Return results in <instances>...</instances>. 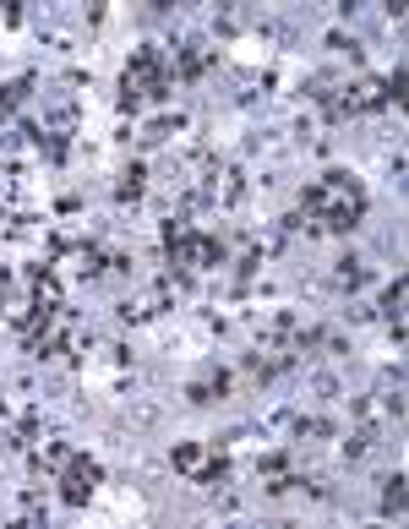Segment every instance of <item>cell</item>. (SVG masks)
Instances as JSON below:
<instances>
[{
  "mask_svg": "<svg viewBox=\"0 0 409 529\" xmlns=\"http://www.w3.org/2000/svg\"><path fill=\"white\" fill-rule=\"evenodd\" d=\"M300 208H306L322 230H350L360 213H366V191H360L350 175H322L317 186H306Z\"/></svg>",
  "mask_w": 409,
  "mask_h": 529,
  "instance_id": "cell-1",
  "label": "cell"
},
{
  "mask_svg": "<svg viewBox=\"0 0 409 529\" xmlns=\"http://www.w3.org/2000/svg\"><path fill=\"white\" fill-rule=\"evenodd\" d=\"M164 93H170V60H164V50H153V44L131 50V60H126V110L142 99H164Z\"/></svg>",
  "mask_w": 409,
  "mask_h": 529,
  "instance_id": "cell-2",
  "label": "cell"
},
{
  "mask_svg": "<svg viewBox=\"0 0 409 529\" xmlns=\"http://www.w3.org/2000/svg\"><path fill=\"white\" fill-rule=\"evenodd\" d=\"M55 459H60V497L71 508H82L93 497V486H99V464L82 459V453H66V448H55Z\"/></svg>",
  "mask_w": 409,
  "mask_h": 529,
  "instance_id": "cell-3",
  "label": "cell"
},
{
  "mask_svg": "<svg viewBox=\"0 0 409 529\" xmlns=\"http://www.w3.org/2000/svg\"><path fill=\"white\" fill-rule=\"evenodd\" d=\"M170 257L180 268H219L224 246H219V235H197V230H175L170 224Z\"/></svg>",
  "mask_w": 409,
  "mask_h": 529,
  "instance_id": "cell-4",
  "label": "cell"
},
{
  "mask_svg": "<svg viewBox=\"0 0 409 529\" xmlns=\"http://www.w3.org/2000/svg\"><path fill=\"white\" fill-rule=\"evenodd\" d=\"M175 470H186V475L208 480V486H219V480H224V459H213L208 448H197V442H180V448H175Z\"/></svg>",
  "mask_w": 409,
  "mask_h": 529,
  "instance_id": "cell-5",
  "label": "cell"
},
{
  "mask_svg": "<svg viewBox=\"0 0 409 529\" xmlns=\"http://www.w3.org/2000/svg\"><path fill=\"white\" fill-rule=\"evenodd\" d=\"M404 295H409V284H404V279H393V284H388V295H382V306H388L393 328H399V322H404Z\"/></svg>",
  "mask_w": 409,
  "mask_h": 529,
  "instance_id": "cell-6",
  "label": "cell"
},
{
  "mask_svg": "<svg viewBox=\"0 0 409 529\" xmlns=\"http://www.w3.org/2000/svg\"><path fill=\"white\" fill-rule=\"evenodd\" d=\"M382 508H388V513H399V508H404V475H393V480H388V497H382Z\"/></svg>",
  "mask_w": 409,
  "mask_h": 529,
  "instance_id": "cell-7",
  "label": "cell"
},
{
  "mask_svg": "<svg viewBox=\"0 0 409 529\" xmlns=\"http://www.w3.org/2000/svg\"><path fill=\"white\" fill-rule=\"evenodd\" d=\"M120 197H142V170H126V175H120Z\"/></svg>",
  "mask_w": 409,
  "mask_h": 529,
  "instance_id": "cell-8",
  "label": "cell"
}]
</instances>
